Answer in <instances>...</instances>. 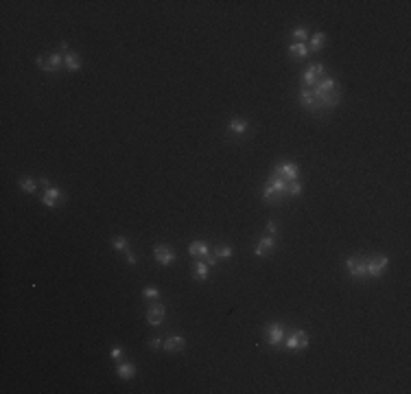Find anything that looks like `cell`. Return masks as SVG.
I'll return each mask as SVG.
<instances>
[{
    "mask_svg": "<svg viewBox=\"0 0 411 394\" xmlns=\"http://www.w3.org/2000/svg\"><path fill=\"white\" fill-rule=\"evenodd\" d=\"M291 37H293L295 42H300V44H306L311 35H309V29H306V26H297V29L291 31Z\"/></svg>",
    "mask_w": 411,
    "mask_h": 394,
    "instance_id": "obj_24",
    "label": "cell"
},
{
    "mask_svg": "<svg viewBox=\"0 0 411 394\" xmlns=\"http://www.w3.org/2000/svg\"><path fill=\"white\" fill-rule=\"evenodd\" d=\"M64 64H66V70H68V72H77L79 68H81V59H79V53H75V51L64 53Z\"/></svg>",
    "mask_w": 411,
    "mask_h": 394,
    "instance_id": "obj_19",
    "label": "cell"
},
{
    "mask_svg": "<svg viewBox=\"0 0 411 394\" xmlns=\"http://www.w3.org/2000/svg\"><path fill=\"white\" fill-rule=\"evenodd\" d=\"M164 351L171 353V355H175V353H182L184 351V346H186V339L182 337L180 333H171L164 337Z\"/></svg>",
    "mask_w": 411,
    "mask_h": 394,
    "instance_id": "obj_11",
    "label": "cell"
},
{
    "mask_svg": "<svg viewBox=\"0 0 411 394\" xmlns=\"http://www.w3.org/2000/svg\"><path fill=\"white\" fill-rule=\"evenodd\" d=\"M66 197H64V193L59 190L57 186H48L44 190V195H42V204L44 206H48V208H55L59 202H64Z\"/></svg>",
    "mask_w": 411,
    "mask_h": 394,
    "instance_id": "obj_13",
    "label": "cell"
},
{
    "mask_svg": "<svg viewBox=\"0 0 411 394\" xmlns=\"http://www.w3.org/2000/svg\"><path fill=\"white\" fill-rule=\"evenodd\" d=\"M203 261H206V263H208V265H210V267H215L219 259H217V256H215V254H212V252H210V254H208V256H206V259H203Z\"/></svg>",
    "mask_w": 411,
    "mask_h": 394,
    "instance_id": "obj_32",
    "label": "cell"
},
{
    "mask_svg": "<svg viewBox=\"0 0 411 394\" xmlns=\"http://www.w3.org/2000/svg\"><path fill=\"white\" fill-rule=\"evenodd\" d=\"M309 333L304 331V328H295V331H291L289 335H284V341L282 344L287 346V351H304V348H309Z\"/></svg>",
    "mask_w": 411,
    "mask_h": 394,
    "instance_id": "obj_4",
    "label": "cell"
},
{
    "mask_svg": "<svg viewBox=\"0 0 411 394\" xmlns=\"http://www.w3.org/2000/svg\"><path fill=\"white\" fill-rule=\"evenodd\" d=\"M188 254L195 256V259H206L210 254V245L206 241H193L188 245Z\"/></svg>",
    "mask_w": 411,
    "mask_h": 394,
    "instance_id": "obj_17",
    "label": "cell"
},
{
    "mask_svg": "<svg viewBox=\"0 0 411 394\" xmlns=\"http://www.w3.org/2000/svg\"><path fill=\"white\" fill-rule=\"evenodd\" d=\"M313 96L317 98V103H320V108H335L337 103H339V81L333 77H324L320 79L315 85H313Z\"/></svg>",
    "mask_w": 411,
    "mask_h": 394,
    "instance_id": "obj_1",
    "label": "cell"
},
{
    "mask_svg": "<svg viewBox=\"0 0 411 394\" xmlns=\"http://www.w3.org/2000/svg\"><path fill=\"white\" fill-rule=\"evenodd\" d=\"M267 234L278 236V223L276 221H267Z\"/></svg>",
    "mask_w": 411,
    "mask_h": 394,
    "instance_id": "obj_30",
    "label": "cell"
},
{
    "mask_svg": "<svg viewBox=\"0 0 411 394\" xmlns=\"http://www.w3.org/2000/svg\"><path fill=\"white\" fill-rule=\"evenodd\" d=\"M217 256V259H230L232 256V245H228V243H221V245L215 248V252H212Z\"/></svg>",
    "mask_w": 411,
    "mask_h": 394,
    "instance_id": "obj_26",
    "label": "cell"
},
{
    "mask_svg": "<svg viewBox=\"0 0 411 394\" xmlns=\"http://www.w3.org/2000/svg\"><path fill=\"white\" fill-rule=\"evenodd\" d=\"M18 184H20V188H22L24 193H29V195H33L37 190V182L33 180V177H29V175H22L18 180Z\"/></svg>",
    "mask_w": 411,
    "mask_h": 394,
    "instance_id": "obj_23",
    "label": "cell"
},
{
    "mask_svg": "<svg viewBox=\"0 0 411 394\" xmlns=\"http://www.w3.org/2000/svg\"><path fill=\"white\" fill-rule=\"evenodd\" d=\"M136 364H131V361H123V364H118L116 366V374H118V379H134L136 377Z\"/></svg>",
    "mask_w": 411,
    "mask_h": 394,
    "instance_id": "obj_18",
    "label": "cell"
},
{
    "mask_svg": "<svg viewBox=\"0 0 411 394\" xmlns=\"http://www.w3.org/2000/svg\"><path fill=\"white\" fill-rule=\"evenodd\" d=\"M164 313H167V307H164L162 302L153 300L147 309V324L149 326H160L164 322Z\"/></svg>",
    "mask_w": 411,
    "mask_h": 394,
    "instance_id": "obj_7",
    "label": "cell"
},
{
    "mask_svg": "<svg viewBox=\"0 0 411 394\" xmlns=\"http://www.w3.org/2000/svg\"><path fill=\"white\" fill-rule=\"evenodd\" d=\"M300 103H302L306 110L315 112V114H320V112H322L320 103H317V98L313 96V92H311L309 88H302V90H300Z\"/></svg>",
    "mask_w": 411,
    "mask_h": 394,
    "instance_id": "obj_14",
    "label": "cell"
},
{
    "mask_svg": "<svg viewBox=\"0 0 411 394\" xmlns=\"http://www.w3.org/2000/svg\"><path fill=\"white\" fill-rule=\"evenodd\" d=\"M309 39H311V46H309V51L317 53V51H322V48H324V44H326V33L317 31V33H313V35H311Z\"/></svg>",
    "mask_w": 411,
    "mask_h": 394,
    "instance_id": "obj_21",
    "label": "cell"
},
{
    "mask_svg": "<svg viewBox=\"0 0 411 394\" xmlns=\"http://www.w3.org/2000/svg\"><path fill=\"white\" fill-rule=\"evenodd\" d=\"M247 129H249V123L245 121V118H232V121L228 123V131L232 136H245L247 134Z\"/></svg>",
    "mask_w": 411,
    "mask_h": 394,
    "instance_id": "obj_16",
    "label": "cell"
},
{
    "mask_svg": "<svg viewBox=\"0 0 411 394\" xmlns=\"http://www.w3.org/2000/svg\"><path fill=\"white\" fill-rule=\"evenodd\" d=\"M300 193H302V182H300V180L289 182V186H287V195H289V197H297Z\"/></svg>",
    "mask_w": 411,
    "mask_h": 394,
    "instance_id": "obj_27",
    "label": "cell"
},
{
    "mask_svg": "<svg viewBox=\"0 0 411 394\" xmlns=\"http://www.w3.org/2000/svg\"><path fill=\"white\" fill-rule=\"evenodd\" d=\"M346 269L352 278H366V259L350 256V259H346Z\"/></svg>",
    "mask_w": 411,
    "mask_h": 394,
    "instance_id": "obj_9",
    "label": "cell"
},
{
    "mask_svg": "<svg viewBox=\"0 0 411 394\" xmlns=\"http://www.w3.org/2000/svg\"><path fill=\"white\" fill-rule=\"evenodd\" d=\"M208 276H210V265L206 263L203 259H199L195 263V269H193V278L195 280H208Z\"/></svg>",
    "mask_w": 411,
    "mask_h": 394,
    "instance_id": "obj_20",
    "label": "cell"
},
{
    "mask_svg": "<svg viewBox=\"0 0 411 394\" xmlns=\"http://www.w3.org/2000/svg\"><path fill=\"white\" fill-rule=\"evenodd\" d=\"M274 173L280 175L282 180L287 182H293V180H300V167L295 162H289V160H282L280 164L274 167Z\"/></svg>",
    "mask_w": 411,
    "mask_h": 394,
    "instance_id": "obj_6",
    "label": "cell"
},
{
    "mask_svg": "<svg viewBox=\"0 0 411 394\" xmlns=\"http://www.w3.org/2000/svg\"><path fill=\"white\" fill-rule=\"evenodd\" d=\"M287 186H289L287 180H282L280 175L271 173L263 186V202L265 204H280L282 197L287 195Z\"/></svg>",
    "mask_w": 411,
    "mask_h": 394,
    "instance_id": "obj_2",
    "label": "cell"
},
{
    "mask_svg": "<svg viewBox=\"0 0 411 394\" xmlns=\"http://www.w3.org/2000/svg\"><path fill=\"white\" fill-rule=\"evenodd\" d=\"M64 64V53H50V55H46V66H44V72H50V75H55V72H59V68H62Z\"/></svg>",
    "mask_w": 411,
    "mask_h": 394,
    "instance_id": "obj_15",
    "label": "cell"
},
{
    "mask_svg": "<svg viewBox=\"0 0 411 394\" xmlns=\"http://www.w3.org/2000/svg\"><path fill=\"white\" fill-rule=\"evenodd\" d=\"M389 267V259L385 254H374L366 259V276H372V278H381L383 274L387 272Z\"/></svg>",
    "mask_w": 411,
    "mask_h": 394,
    "instance_id": "obj_3",
    "label": "cell"
},
{
    "mask_svg": "<svg viewBox=\"0 0 411 394\" xmlns=\"http://www.w3.org/2000/svg\"><path fill=\"white\" fill-rule=\"evenodd\" d=\"M289 55H293L295 59H304V57H309V44L293 42V44L289 46Z\"/></svg>",
    "mask_w": 411,
    "mask_h": 394,
    "instance_id": "obj_22",
    "label": "cell"
},
{
    "mask_svg": "<svg viewBox=\"0 0 411 394\" xmlns=\"http://www.w3.org/2000/svg\"><path fill=\"white\" fill-rule=\"evenodd\" d=\"M112 245H114V250H116V252H129V241L127 239H125V236H114V239H112Z\"/></svg>",
    "mask_w": 411,
    "mask_h": 394,
    "instance_id": "obj_25",
    "label": "cell"
},
{
    "mask_svg": "<svg viewBox=\"0 0 411 394\" xmlns=\"http://www.w3.org/2000/svg\"><path fill=\"white\" fill-rule=\"evenodd\" d=\"M125 256H127V263H129V265H136V263H138V256L131 254V250H129V252H125Z\"/></svg>",
    "mask_w": 411,
    "mask_h": 394,
    "instance_id": "obj_33",
    "label": "cell"
},
{
    "mask_svg": "<svg viewBox=\"0 0 411 394\" xmlns=\"http://www.w3.org/2000/svg\"><path fill=\"white\" fill-rule=\"evenodd\" d=\"M123 355H125V351H123L121 346H114V348L110 351V357L114 359V361H121V359H123Z\"/></svg>",
    "mask_w": 411,
    "mask_h": 394,
    "instance_id": "obj_29",
    "label": "cell"
},
{
    "mask_svg": "<svg viewBox=\"0 0 411 394\" xmlns=\"http://www.w3.org/2000/svg\"><path fill=\"white\" fill-rule=\"evenodd\" d=\"M162 344H164V339H160V337H153L149 341V348H153V351H158V348H162Z\"/></svg>",
    "mask_w": 411,
    "mask_h": 394,
    "instance_id": "obj_31",
    "label": "cell"
},
{
    "mask_svg": "<svg viewBox=\"0 0 411 394\" xmlns=\"http://www.w3.org/2000/svg\"><path fill=\"white\" fill-rule=\"evenodd\" d=\"M153 256H156V261L160 263V265H171V263H175V252H173V248L171 245H164V243H160V245H156L153 248Z\"/></svg>",
    "mask_w": 411,
    "mask_h": 394,
    "instance_id": "obj_12",
    "label": "cell"
},
{
    "mask_svg": "<svg viewBox=\"0 0 411 394\" xmlns=\"http://www.w3.org/2000/svg\"><path fill=\"white\" fill-rule=\"evenodd\" d=\"M276 250V236H271V234H265V236H261L258 239V243L254 245V256H267V254H271Z\"/></svg>",
    "mask_w": 411,
    "mask_h": 394,
    "instance_id": "obj_10",
    "label": "cell"
},
{
    "mask_svg": "<svg viewBox=\"0 0 411 394\" xmlns=\"http://www.w3.org/2000/svg\"><path fill=\"white\" fill-rule=\"evenodd\" d=\"M322 75H324V64H320V62H317V64H311L309 68L304 70V75H302V83H304V88H309V85L313 88V85L322 79Z\"/></svg>",
    "mask_w": 411,
    "mask_h": 394,
    "instance_id": "obj_8",
    "label": "cell"
},
{
    "mask_svg": "<svg viewBox=\"0 0 411 394\" xmlns=\"http://www.w3.org/2000/svg\"><path fill=\"white\" fill-rule=\"evenodd\" d=\"M284 335H287V331H284V324H280V322H271V324L265 326V341L271 348L280 346L284 341Z\"/></svg>",
    "mask_w": 411,
    "mask_h": 394,
    "instance_id": "obj_5",
    "label": "cell"
},
{
    "mask_svg": "<svg viewBox=\"0 0 411 394\" xmlns=\"http://www.w3.org/2000/svg\"><path fill=\"white\" fill-rule=\"evenodd\" d=\"M142 296H144L147 300H158V298H160V291H158L156 287H144V289H142Z\"/></svg>",
    "mask_w": 411,
    "mask_h": 394,
    "instance_id": "obj_28",
    "label": "cell"
}]
</instances>
